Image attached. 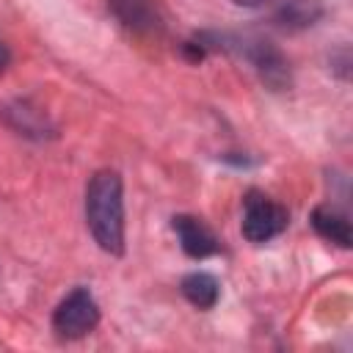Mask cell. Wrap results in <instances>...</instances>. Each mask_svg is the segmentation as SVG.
<instances>
[{"label": "cell", "mask_w": 353, "mask_h": 353, "mask_svg": "<svg viewBox=\"0 0 353 353\" xmlns=\"http://www.w3.org/2000/svg\"><path fill=\"white\" fill-rule=\"evenodd\" d=\"M85 223L94 243L105 254H124V182L116 171L102 168L88 179Z\"/></svg>", "instance_id": "cell-1"}, {"label": "cell", "mask_w": 353, "mask_h": 353, "mask_svg": "<svg viewBox=\"0 0 353 353\" xmlns=\"http://www.w3.org/2000/svg\"><path fill=\"white\" fill-rule=\"evenodd\" d=\"M287 223H290L287 207H281L279 201H273L262 190H248L245 193L240 232L248 243H254V245L270 243L273 237H279L287 229Z\"/></svg>", "instance_id": "cell-2"}, {"label": "cell", "mask_w": 353, "mask_h": 353, "mask_svg": "<svg viewBox=\"0 0 353 353\" xmlns=\"http://www.w3.org/2000/svg\"><path fill=\"white\" fill-rule=\"evenodd\" d=\"M99 325V303L88 287H74L52 312V331L61 339H83Z\"/></svg>", "instance_id": "cell-3"}, {"label": "cell", "mask_w": 353, "mask_h": 353, "mask_svg": "<svg viewBox=\"0 0 353 353\" xmlns=\"http://www.w3.org/2000/svg\"><path fill=\"white\" fill-rule=\"evenodd\" d=\"M110 17L132 36H160L165 17L157 0H105Z\"/></svg>", "instance_id": "cell-4"}, {"label": "cell", "mask_w": 353, "mask_h": 353, "mask_svg": "<svg viewBox=\"0 0 353 353\" xmlns=\"http://www.w3.org/2000/svg\"><path fill=\"white\" fill-rule=\"evenodd\" d=\"M171 229H174V234L179 240V248L190 259H207V256L221 251V243H218L215 232L196 215H174L171 218Z\"/></svg>", "instance_id": "cell-5"}, {"label": "cell", "mask_w": 353, "mask_h": 353, "mask_svg": "<svg viewBox=\"0 0 353 353\" xmlns=\"http://www.w3.org/2000/svg\"><path fill=\"white\" fill-rule=\"evenodd\" d=\"M309 223L323 240H328V243H334L339 248H350L353 245V226H350L347 215L339 212L336 207H325V204L314 207Z\"/></svg>", "instance_id": "cell-6"}, {"label": "cell", "mask_w": 353, "mask_h": 353, "mask_svg": "<svg viewBox=\"0 0 353 353\" xmlns=\"http://www.w3.org/2000/svg\"><path fill=\"white\" fill-rule=\"evenodd\" d=\"M273 19L284 30H306L323 19V3L320 0H279Z\"/></svg>", "instance_id": "cell-7"}, {"label": "cell", "mask_w": 353, "mask_h": 353, "mask_svg": "<svg viewBox=\"0 0 353 353\" xmlns=\"http://www.w3.org/2000/svg\"><path fill=\"white\" fill-rule=\"evenodd\" d=\"M3 116L6 121L19 132V135H28V138H47L52 135V124L50 119L39 110V108H30L28 102H14L8 108H3Z\"/></svg>", "instance_id": "cell-8"}, {"label": "cell", "mask_w": 353, "mask_h": 353, "mask_svg": "<svg viewBox=\"0 0 353 353\" xmlns=\"http://www.w3.org/2000/svg\"><path fill=\"white\" fill-rule=\"evenodd\" d=\"M179 292L185 295V301L196 309H212L221 298V284L212 273L207 270H193L179 281Z\"/></svg>", "instance_id": "cell-9"}, {"label": "cell", "mask_w": 353, "mask_h": 353, "mask_svg": "<svg viewBox=\"0 0 353 353\" xmlns=\"http://www.w3.org/2000/svg\"><path fill=\"white\" fill-rule=\"evenodd\" d=\"M8 63H11V52H8V47L0 41V74L8 69Z\"/></svg>", "instance_id": "cell-10"}, {"label": "cell", "mask_w": 353, "mask_h": 353, "mask_svg": "<svg viewBox=\"0 0 353 353\" xmlns=\"http://www.w3.org/2000/svg\"><path fill=\"white\" fill-rule=\"evenodd\" d=\"M234 6H243V8H259V6H268L270 0H232Z\"/></svg>", "instance_id": "cell-11"}]
</instances>
